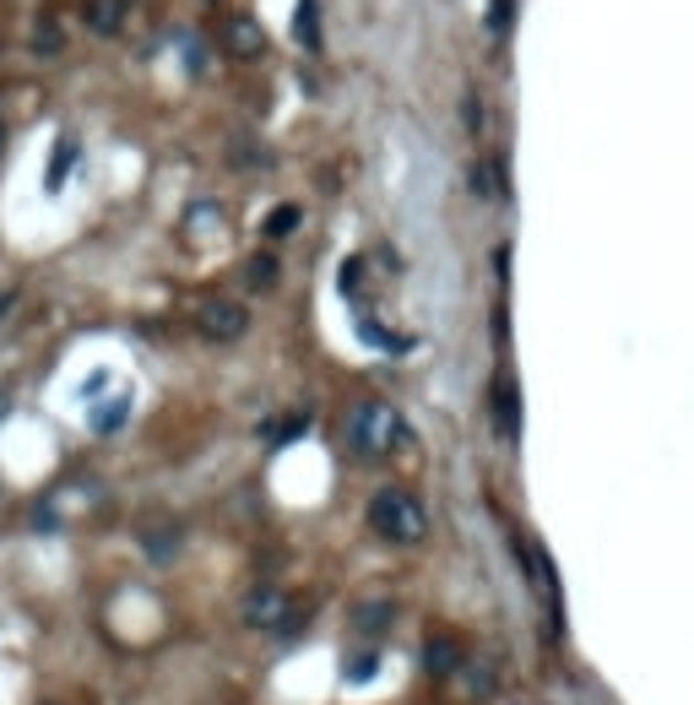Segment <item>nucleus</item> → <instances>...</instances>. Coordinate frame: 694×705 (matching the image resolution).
Here are the masks:
<instances>
[{
    "label": "nucleus",
    "mask_w": 694,
    "mask_h": 705,
    "mask_svg": "<svg viewBox=\"0 0 694 705\" xmlns=\"http://www.w3.org/2000/svg\"><path fill=\"white\" fill-rule=\"evenodd\" d=\"M348 446L359 450V456H391V450L402 446V418L391 413V402L364 396V402L348 407Z\"/></svg>",
    "instance_id": "obj_1"
},
{
    "label": "nucleus",
    "mask_w": 694,
    "mask_h": 705,
    "mask_svg": "<svg viewBox=\"0 0 694 705\" xmlns=\"http://www.w3.org/2000/svg\"><path fill=\"white\" fill-rule=\"evenodd\" d=\"M370 526L385 543H418L429 532V515H424V505L407 489H380L370 500Z\"/></svg>",
    "instance_id": "obj_2"
},
{
    "label": "nucleus",
    "mask_w": 694,
    "mask_h": 705,
    "mask_svg": "<svg viewBox=\"0 0 694 705\" xmlns=\"http://www.w3.org/2000/svg\"><path fill=\"white\" fill-rule=\"evenodd\" d=\"M195 331H201L206 342H239V337L250 331V316H245L239 299H206V305L195 310Z\"/></svg>",
    "instance_id": "obj_3"
},
{
    "label": "nucleus",
    "mask_w": 694,
    "mask_h": 705,
    "mask_svg": "<svg viewBox=\"0 0 694 705\" xmlns=\"http://www.w3.org/2000/svg\"><path fill=\"white\" fill-rule=\"evenodd\" d=\"M245 624L250 630H293L299 613H293V602L277 586H255L250 597H245Z\"/></svg>",
    "instance_id": "obj_4"
},
{
    "label": "nucleus",
    "mask_w": 694,
    "mask_h": 705,
    "mask_svg": "<svg viewBox=\"0 0 694 705\" xmlns=\"http://www.w3.org/2000/svg\"><path fill=\"white\" fill-rule=\"evenodd\" d=\"M126 11H130V0H87V6H82V17H87V28H93L98 39H115V33L126 28Z\"/></svg>",
    "instance_id": "obj_5"
},
{
    "label": "nucleus",
    "mask_w": 694,
    "mask_h": 705,
    "mask_svg": "<svg viewBox=\"0 0 694 705\" xmlns=\"http://www.w3.org/2000/svg\"><path fill=\"white\" fill-rule=\"evenodd\" d=\"M260 50H266V33L255 28L250 17H234V22H228V55H239V61H255Z\"/></svg>",
    "instance_id": "obj_6"
},
{
    "label": "nucleus",
    "mask_w": 694,
    "mask_h": 705,
    "mask_svg": "<svg viewBox=\"0 0 694 705\" xmlns=\"http://www.w3.org/2000/svg\"><path fill=\"white\" fill-rule=\"evenodd\" d=\"M141 548H147L158 565H169V559L180 554V526H147V532H141Z\"/></svg>",
    "instance_id": "obj_7"
},
{
    "label": "nucleus",
    "mask_w": 694,
    "mask_h": 705,
    "mask_svg": "<svg viewBox=\"0 0 694 705\" xmlns=\"http://www.w3.org/2000/svg\"><path fill=\"white\" fill-rule=\"evenodd\" d=\"M424 667H429V673H440V679H445V673H456V667H461V645L445 641V635H440V641H429V645H424Z\"/></svg>",
    "instance_id": "obj_8"
},
{
    "label": "nucleus",
    "mask_w": 694,
    "mask_h": 705,
    "mask_svg": "<svg viewBox=\"0 0 694 705\" xmlns=\"http://www.w3.org/2000/svg\"><path fill=\"white\" fill-rule=\"evenodd\" d=\"M71 163H76V141L61 136V141H55V152H50V174H44V185H50V191H61L65 180H71Z\"/></svg>",
    "instance_id": "obj_9"
},
{
    "label": "nucleus",
    "mask_w": 694,
    "mask_h": 705,
    "mask_svg": "<svg viewBox=\"0 0 694 705\" xmlns=\"http://www.w3.org/2000/svg\"><path fill=\"white\" fill-rule=\"evenodd\" d=\"M494 413H500V435H515V429H521V418H515V385L510 381H500L494 385Z\"/></svg>",
    "instance_id": "obj_10"
},
{
    "label": "nucleus",
    "mask_w": 694,
    "mask_h": 705,
    "mask_svg": "<svg viewBox=\"0 0 694 705\" xmlns=\"http://www.w3.org/2000/svg\"><path fill=\"white\" fill-rule=\"evenodd\" d=\"M391 619H396V608H391V602H364V608L353 613V624H359L364 635H380V630H385Z\"/></svg>",
    "instance_id": "obj_11"
},
{
    "label": "nucleus",
    "mask_w": 694,
    "mask_h": 705,
    "mask_svg": "<svg viewBox=\"0 0 694 705\" xmlns=\"http://www.w3.org/2000/svg\"><path fill=\"white\" fill-rule=\"evenodd\" d=\"M299 44L320 50V6L316 0H299Z\"/></svg>",
    "instance_id": "obj_12"
},
{
    "label": "nucleus",
    "mask_w": 694,
    "mask_h": 705,
    "mask_svg": "<svg viewBox=\"0 0 694 705\" xmlns=\"http://www.w3.org/2000/svg\"><path fill=\"white\" fill-rule=\"evenodd\" d=\"M33 50H39V55H55V50H61V17H55V11L39 22V39H33Z\"/></svg>",
    "instance_id": "obj_13"
},
{
    "label": "nucleus",
    "mask_w": 694,
    "mask_h": 705,
    "mask_svg": "<svg viewBox=\"0 0 694 705\" xmlns=\"http://www.w3.org/2000/svg\"><path fill=\"white\" fill-rule=\"evenodd\" d=\"M245 277H250V288H271L277 282V256H255Z\"/></svg>",
    "instance_id": "obj_14"
},
{
    "label": "nucleus",
    "mask_w": 694,
    "mask_h": 705,
    "mask_svg": "<svg viewBox=\"0 0 694 705\" xmlns=\"http://www.w3.org/2000/svg\"><path fill=\"white\" fill-rule=\"evenodd\" d=\"M299 228V206H277V217L266 223V234H293Z\"/></svg>",
    "instance_id": "obj_15"
},
{
    "label": "nucleus",
    "mask_w": 694,
    "mask_h": 705,
    "mask_svg": "<svg viewBox=\"0 0 694 705\" xmlns=\"http://www.w3.org/2000/svg\"><path fill=\"white\" fill-rule=\"evenodd\" d=\"M370 673H375V656H359V662L348 667V679H370Z\"/></svg>",
    "instance_id": "obj_16"
},
{
    "label": "nucleus",
    "mask_w": 694,
    "mask_h": 705,
    "mask_svg": "<svg viewBox=\"0 0 694 705\" xmlns=\"http://www.w3.org/2000/svg\"><path fill=\"white\" fill-rule=\"evenodd\" d=\"M11 299H17V293H0V321H6V310H11Z\"/></svg>",
    "instance_id": "obj_17"
},
{
    "label": "nucleus",
    "mask_w": 694,
    "mask_h": 705,
    "mask_svg": "<svg viewBox=\"0 0 694 705\" xmlns=\"http://www.w3.org/2000/svg\"><path fill=\"white\" fill-rule=\"evenodd\" d=\"M0 152H6V126H0Z\"/></svg>",
    "instance_id": "obj_18"
}]
</instances>
